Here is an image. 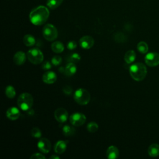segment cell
I'll use <instances>...</instances> for the list:
<instances>
[{"label": "cell", "instance_id": "22", "mask_svg": "<svg viewBox=\"0 0 159 159\" xmlns=\"http://www.w3.org/2000/svg\"><path fill=\"white\" fill-rule=\"evenodd\" d=\"M75 133V129L70 126L68 125H66L63 127V134L66 137L71 136Z\"/></svg>", "mask_w": 159, "mask_h": 159}, {"label": "cell", "instance_id": "6", "mask_svg": "<svg viewBox=\"0 0 159 159\" xmlns=\"http://www.w3.org/2000/svg\"><path fill=\"white\" fill-rule=\"evenodd\" d=\"M42 34L43 37L48 41H53L58 37V30L57 28L51 24L45 25L43 28Z\"/></svg>", "mask_w": 159, "mask_h": 159}, {"label": "cell", "instance_id": "9", "mask_svg": "<svg viewBox=\"0 0 159 159\" xmlns=\"http://www.w3.org/2000/svg\"><path fill=\"white\" fill-rule=\"evenodd\" d=\"M54 117L58 122L63 123L67 120L68 118V113L65 109L60 107L55 111Z\"/></svg>", "mask_w": 159, "mask_h": 159}, {"label": "cell", "instance_id": "27", "mask_svg": "<svg viewBox=\"0 0 159 159\" xmlns=\"http://www.w3.org/2000/svg\"><path fill=\"white\" fill-rule=\"evenodd\" d=\"M80 59H81V57H80V55L78 53H73L68 57V61L69 62L76 63H78L80 60Z\"/></svg>", "mask_w": 159, "mask_h": 159}, {"label": "cell", "instance_id": "26", "mask_svg": "<svg viewBox=\"0 0 159 159\" xmlns=\"http://www.w3.org/2000/svg\"><path fill=\"white\" fill-rule=\"evenodd\" d=\"M98 125L96 122H89L87 125V130L88 132L93 133L96 132L98 130Z\"/></svg>", "mask_w": 159, "mask_h": 159}, {"label": "cell", "instance_id": "31", "mask_svg": "<svg viewBox=\"0 0 159 159\" xmlns=\"http://www.w3.org/2000/svg\"><path fill=\"white\" fill-rule=\"evenodd\" d=\"M30 159H45V157L43 154L39 153H35L32 154L30 157Z\"/></svg>", "mask_w": 159, "mask_h": 159}, {"label": "cell", "instance_id": "24", "mask_svg": "<svg viewBox=\"0 0 159 159\" xmlns=\"http://www.w3.org/2000/svg\"><path fill=\"white\" fill-rule=\"evenodd\" d=\"M137 48L139 52H140L141 53H143V54L146 53L148 50V47L147 43L143 41L140 42L137 44Z\"/></svg>", "mask_w": 159, "mask_h": 159}, {"label": "cell", "instance_id": "32", "mask_svg": "<svg viewBox=\"0 0 159 159\" xmlns=\"http://www.w3.org/2000/svg\"><path fill=\"white\" fill-rule=\"evenodd\" d=\"M77 47V43L75 41H70L68 42L67 43V48L68 50H73L75 48H76Z\"/></svg>", "mask_w": 159, "mask_h": 159}, {"label": "cell", "instance_id": "14", "mask_svg": "<svg viewBox=\"0 0 159 159\" xmlns=\"http://www.w3.org/2000/svg\"><path fill=\"white\" fill-rule=\"evenodd\" d=\"M26 60V55L22 51H19L16 52L13 57V61L17 65H22Z\"/></svg>", "mask_w": 159, "mask_h": 159}, {"label": "cell", "instance_id": "12", "mask_svg": "<svg viewBox=\"0 0 159 159\" xmlns=\"http://www.w3.org/2000/svg\"><path fill=\"white\" fill-rule=\"evenodd\" d=\"M57 76L55 72L52 71H47L43 73L42 76V80L45 83L53 84L57 80Z\"/></svg>", "mask_w": 159, "mask_h": 159}, {"label": "cell", "instance_id": "2", "mask_svg": "<svg viewBox=\"0 0 159 159\" xmlns=\"http://www.w3.org/2000/svg\"><path fill=\"white\" fill-rule=\"evenodd\" d=\"M129 73L131 77L137 81H140L146 77L147 70L145 65L142 63H135L129 68Z\"/></svg>", "mask_w": 159, "mask_h": 159}, {"label": "cell", "instance_id": "20", "mask_svg": "<svg viewBox=\"0 0 159 159\" xmlns=\"http://www.w3.org/2000/svg\"><path fill=\"white\" fill-rule=\"evenodd\" d=\"M51 48L53 52L57 53H61L62 52H63L64 45L61 42L55 41L52 44Z\"/></svg>", "mask_w": 159, "mask_h": 159}, {"label": "cell", "instance_id": "28", "mask_svg": "<svg viewBox=\"0 0 159 159\" xmlns=\"http://www.w3.org/2000/svg\"><path fill=\"white\" fill-rule=\"evenodd\" d=\"M31 135L35 138H40L42 135V132L38 127H34L30 131Z\"/></svg>", "mask_w": 159, "mask_h": 159}, {"label": "cell", "instance_id": "8", "mask_svg": "<svg viewBox=\"0 0 159 159\" xmlns=\"http://www.w3.org/2000/svg\"><path fill=\"white\" fill-rule=\"evenodd\" d=\"M145 62L148 66L154 67L159 65V53L150 52L147 53L144 58Z\"/></svg>", "mask_w": 159, "mask_h": 159}, {"label": "cell", "instance_id": "23", "mask_svg": "<svg viewBox=\"0 0 159 159\" xmlns=\"http://www.w3.org/2000/svg\"><path fill=\"white\" fill-rule=\"evenodd\" d=\"M63 0H47V5L51 9L57 8L63 2Z\"/></svg>", "mask_w": 159, "mask_h": 159}, {"label": "cell", "instance_id": "11", "mask_svg": "<svg viewBox=\"0 0 159 159\" xmlns=\"http://www.w3.org/2000/svg\"><path fill=\"white\" fill-rule=\"evenodd\" d=\"M94 44V40L89 35H84L80 39V45L84 49H89Z\"/></svg>", "mask_w": 159, "mask_h": 159}, {"label": "cell", "instance_id": "18", "mask_svg": "<svg viewBox=\"0 0 159 159\" xmlns=\"http://www.w3.org/2000/svg\"><path fill=\"white\" fill-rule=\"evenodd\" d=\"M76 66L75 65V63L69 62V63H68L65 68L64 73L66 76H71L75 74V73L76 72Z\"/></svg>", "mask_w": 159, "mask_h": 159}, {"label": "cell", "instance_id": "13", "mask_svg": "<svg viewBox=\"0 0 159 159\" xmlns=\"http://www.w3.org/2000/svg\"><path fill=\"white\" fill-rule=\"evenodd\" d=\"M20 115V112L18 108L16 107H9L6 111V116L8 119L12 120H17Z\"/></svg>", "mask_w": 159, "mask_h": 159}, {"label": "cell", "instance_id": "1", "mask_svg": "<svg viewBox=\"0 0 159 159\" xmlns=\"http://www.w3.org/2000/svg\"><path fill=\"white\" fill-rule=\"evenodd\" d=\"M49 11L47 7L43 6H40L34 9L29 14L30 22L35 25L43 24L49 17Z\"/></svg>", "mask_w": 159, "mask_h": 159}, {"label": "cell", "instance_id": "21", "mask_svg": "<svg viewBox=\"0 0 159 159\" xmlns=\"http://www.w3.org/2000/svg\"><path fill=\"white\" fill-rule=\"evenodd\" d=\"M23 42L27 47H32L35 43V37L30 34H26L23 38Z\"/></svg>", "mask_w": 159, "mask_h": 159}, {"label": "cell", "instance_id": "17", "mask_svg": "<svg viewBox=\"0 0 159 159\" xmlns=\"http://www.w3.org/2000/svg\"><path fill=\"white\" fill-rule=\"evenodd\" d=\"M148 153L151 157H158L159 155V144H151L148 148Z\"/></svg>", "mask_w": 159, "mask_h": 159}, {"label": "cell", "instance_id": "15", "mask_svg": "<svg viewBox=\"0 0 159 159\" xmlns=\"http://www.w3.org/2000/svg\"><path fill=\"white\" fill-rule=\"evenodd\" d=\"M119 150L116 146L111 145L107 149L106 156L109 159H116L119 157Z\"/></svg>", "mask_w": 159, "mask_h": 159}, {"label": "cell", "instance_id": "30", "mask_svg": "<svg viewBox=\"0 0 159 159\" xmlns=\"http://www.w3.org/2000/svg\"><path fill=\"white\" fill-rule=\"evenodd\" d=\"M73 89L70 86L68 85H65L63 88V92L64 94H65L67 96L71 95L72 94Z\"/></svg>", "mask_w": 159, "mask_h": 159}, {"label": "cell", "instance_id": "5", "mask_svg": "<svg viewBox=\"0 0 159 159\" xmlns=\"http://www.w3.org/2000/svg\"><path fill=\"white\" fill-rule=\"evenodd\" d=\"M27 57L29 61L34 65L40 64L43 61V53L37 48L30 49L27 52Z\"/></svg>", "mask_w": 159, "mask_h": 159}, {"label": "cell", "instance_id": "19", "mask_svg": "<svg viewBox=\"0 0 159 159\" xmlns=\"http://www.w3.org/2000/svg\"><path fill=\"white\" fill-rule=\"evenodd\" d=\"M135 52L132 50H128L124 55V60L127 64H130L134 62L135 60Z\"/></svg>", "mask_w": 159, "mask_h": 159}, {"label": "cell", "instance_id": "29", "mask_svg": "<svg viewBox=\"0 0 159 159\" xmlns=\"http://www.w3.org/2000/svg\"><path fill=\"white\" fill-rule=\"evenodd\" d=\"M62 61V58L60 55H55L53 57V58L51 60L52 64L55 66H58L61 64Z\"/></svg>", "mask_w": 159, "mask_h": 159}, {"label": "cell", "instance_id": "16", "mask_svg": "<svg viewBox=\"0 0 159 159\" xmlns=\"http://www.w3.org/2000/svg\"><path fill=\"white\" fill-rule=\"evenodd\" d=\"M66 142L63 140L58 141L54 146V151L58 154H61L66 149Z\"/></svg>", "mask_w": 159, "mask_h": 159}, {"label": "cell", "instance_id": "10", "mask_svg": "<svg viewBox=\"0 0 159 159\" xmlns=\"http://www.w3.org/2000/svg\"><path fill=\"white\" fill-rule=\"evenodd\" d=\"M37 147L41 152L43 153H47L50 151L51 143L48 139L46 138H42L39 140L37 143Z\"/></svg>", "mask_w": 159, "mask_h": 159}, {"label": "cell", "instance_id": "33", "mask_svg": "<svg viewBox=\"0 0 159 159\" xmlns=\"http://www.w3.org/2000/svg\"><path fill=\"white\" fill-rule=\"evenodd\" d=\"M52 68V65L50 61H45L43 64L42 65V68L44 70H50Z\"/></svg>", "mask_w": 159, "mask_h": 159}, {"label": "cell", "instance_id": "34", "mask_svg": "<svg viewBox=\"0 0 159 159\" xmlns=\"http://www.w3.org/2000/svg\"><path fill=\"white\" fill-rule=\"evenodd\" d=\"M49 158H50V159H59V158H60V157L57 156V155H53L50 156V157H49Z\"/></svg>", "mask_w": 159, "mask_h": 159}, {"label": "cell", "instance_id": "4", "mask_svg": "<svg viewBox=\"0 0 159 159\" xmlns=\"http://www.w3.org/2000/svg\"><path fill=\"white\" fill-rule=\"evenodd\" d=\"M75 101L80 105H86L90 101L91 96L88 90L84 88H79L75 91L73 94Z\"/></svg>", "mask_w": 159, "mask_h": 159}, {"label": "cell", "instance_id": "7", "mask_svg": "<svg viewBox=\"0 0 159 159\" xmlns=\"http://www.w3.org/2000/svg\"><path fill=\"white\" fill-rule=\"evenodd\" d=\"M86 117L84 114L80 112H75L70 116V123L75 126L79 127L84 124Z\"/></svg>", "mask_w": 159, "mask_h": 159}, {"label": "cell", "instance_id": "3", "mask_svg": "<svg viewBox=\"0 0 159 159\" xmlns=\"http://www.w3.org/2000/svg\"><path fill=\"white\" fill-rule=\"evenodd\" d=\"M34 103V99L32 95L28 93H23L20 94L17 99V105L22 111L29 110Z\"/></svg>", "mask_w": 159, "mask_h": 159}, {"label": "cell", "instance_id": "25", "mask_svg": "<svg viewBox=\"0 0 159 159\" xmlns=\"http://www.w3.org/2000/svg\"><path fill=\"white\" fill-rule=\"evenodd\" d=\"M5 94H6V96L9 98H14L16 96V94L15 88L11 85L7 86L5 89Z\"/></svg>", "mask_w": 159, "mask_h": 159}]
</instances>
